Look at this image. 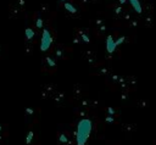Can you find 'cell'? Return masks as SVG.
<instances>
[{
	"instance_id": "6da1fadb",
	"label": "cell",
	"mask_w": 156,
	"mask_h": 145,
	"mask_svg": "<svg viewBox=\"0 0 156 145\" xmlns=\"http://www.w3.org/2000/svg\"><path fill=\"white\" fill-rule=\"evenodd\" d=\"M115 46H116V43L113 42V40L111 39V37L109 38V45H108V48H109V51H112L113 49H115Z\"/></svg>"
}]
</instances>
